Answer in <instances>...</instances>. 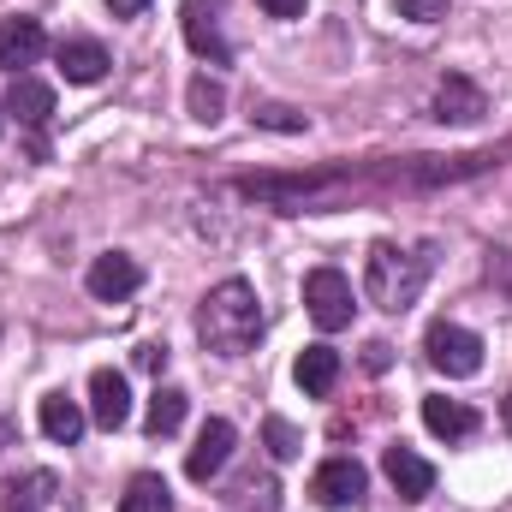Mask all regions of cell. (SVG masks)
<instances>
[{
  "label": "cell",
  "mask_w": 512,
  "mask_h": 512,
  "mask_svg": "<svg viewBox=\"0 0 512 512\" xmlns=\"http://www.w3.org/2000/svg\"><path fill=\"white\" fill-rule=\"evenodd\" d=\"M197 334L215 358H245L262 340V304H256L251 280H221L203 304H197Z\"/></svg>",
  "instance_id": "1"
},
{
  "label": "cell",
  "mask_w": 512,
  "mask_h": 512,
  "mask_svg": "<svg viewBox=\"0 0 512 512\" xmlns=\"http://www.w3.org/2000/svg\"><path fill=\"white\" fill-rule=\"evenodd\" d=\"M423 280H429V256L399 251L393 239H376V245H370V256H364V298H370L376 310L405 316V310L417 304Z\"/></svg>",
  "instance_id": "2"
},
{
  "label": "cell",
  "mask_w": 512,
  "mask_h": 512,
  "mask_svg": "<svg viewBox=\"0 0 512 512\" xmlns=\"http://www.w3.org/2000/svg\"><path fill=\"white\" fill-rule=\"evenodd\" d=\"M304 310H310V322L322 328V334H340V328H352V280L340 274V268H310L304 274Z\"/></svg>",
  "instance_id": "3"
},
{
  "label": "cell",
  "mask_w": 512,
  "mask_h": 512,
  "mask_svg": "<svg viewBox=\"0 0 512 512\" xmlns=\"http://www.w3.org/2000/svg\"><path fill=\"white\" fill-rule=\"evenodd\" d=\"M423 352H429V364H435L447 382H471V376L483 370V340H477L471 328H459V322H435V328L423 334Z\"/></svg>",
  "instance_id": "4"
},
{
  "label": "cell",
  "mask_w": 512,
  "mask_h": 512,
  "mask_svg": "<svg viewBox=\"0 0 512 512\" xmlns=\"http://www.w3.org/2000/svg\"><path fill=\"white\" fill-rule=\"evenodd\" d=\"M233 441H239V429H233L227 417H209V423L197 429V447L185 453V477H191V483L221 477V471H227V459H233Z\"/></svg>",
  "instance_id": "5"
},
{
  "label": "cell",
  "mask_w": 512,
  "mask_h": 512,
  "mask_svg": "<svg viewBox=\"0 0 512 512\" xmlns=\"http://www.w3.org/2000/svg\"><path fill=\"white\" fill-rule=\"evenodd\" d=\"M84 286H90V298H102V304H120V298H131V292L143 286V268H137V256L108 251V256H96V262H90Z\"/></svg>",
  "instance_id": "6"
},
{
  "label": "cell",
  "mask_w": 512,
  "mask_h": 512,
  "mask_svg": "<svg viewBox=\"0 0 512 512\" xmlns=\"http://www.w3.org/2000/svg\"><path fill=\"white\" fill-rule=\"evenodd\" d=\"M364 483H370L364 465L340 453V459H328V465L310 477V495H316V507H352V501H364Z\"/></svg>",
  "instance_id": "7"
},
{
  "label": "cell",
  "mask_w": 512,
  "mask_h": 512,
  "mask_svg": "<svg viewBox=\"0 0 512 512\" xmlns=\"http://www.w3.org/2000/svg\"><path fill=\"white\" fill-rule=\"evenodd\" d=\"M42 48H48V30H42L36 18H6V24H0V66H6L12 78H24V66L42 60Z\"/></svg>",
  "instance_id": "8"
},
{
  "label": "cell",
  "mask_w": 512,
  "mask_h": 512,
  "mask_svg": "<svg viewBox=\"0 0 512 512\" xmlns=\"http://www.w3.org/2000/svg\"><path fill=\"white\" fill-rule=\"evenodd\" d=\"M483 114H489V96H483L471 78L447 72V78H441V90H435V120H453V126H477Z\"/></svg>",
  "instance_id": "9"
},
{
  "label": "cell",
  "mask_w": 512,
  "mask_h": 512,
  "mask_svg": "<svg viewBox=\"0 0 512 512\" xmlns=\"http://www.w3.org/2000/svg\"><path fill=\"white\" fill-rule=\"evenodd\" d=\"M90 417L102 423V429H126L131 423V387L120 370H96L90 376Z\"/></svg>",
  "instance_id": "10"
},
{
  "label": "cell",
  "mask_w": 512,
  "mask_h": 512,
  "mask_svg": "<svg viewBox=\"0 0 512 512\" xmlns=\"http://www.w3.org/2000/svg\"><path fill=\"white\" fill-rule=\"evenodd\" d=\"M108 48L96 42V36H66L60 42V72H66V84H102L108 78Z\"/></svg>",
  "instance_id": "11"
},
{
  "label": "cell",
  "mask_w": 512,
  "mask_h": 512,
  "mask_svg": "<svg viewBox=\"0 0 512 512\" xmlns=\"http://www.w3.org/2000/svg\"><path fill=\"white\" fill-rule=\"evenodd\" d=\"M382 471H387V483H393L405 501H423V495L435 489V465H429V459H417L411 447H387Z\"/></svg>",
  "instance_id": "12"
},
{
  "label": "cell",
  "mask_w": 512,
  "mask_h": 512,
  "mask_svg": "<svg viewBox=\"0 0 512 512\" xmlns=\"http://www.w3.org/2000/svg\"><path fill=\"white\" fill-rule=\"evenodd\" d=\"M36 423H42V435L54 441V447H78V435H84V405L78 399H66V393H48L42 405H36Z\"/></svg>",
  "instance_id": "13"
},
{
  "label": "cell",
  "mask_w": 512,
  "mask_h": 512,
  "mask_svg": "<svg viewBox=\"0 0 512 512\" xmlns=\"http://www.w3.org/2000/svg\"><path fill=\"white\" fill-rule=\"evenodd\" d=\"M6 114H12L18 126H48V114H54V90H48L42 78H12V90H6Z\"/></svg>",
  "instance_id": "14"
},
{
  "label": "cell",
  "mask_w": 512,
  "mask_h": 512,
  "mask_svg": "<svg viewBox=\"0 0 512 512\" xmlns=\"http://www.w3.org/2000/svg\"><path fill=\"white\" fill-rule=\"evenodd\" d=\"M423 429L441 435V441H465V435H477V411L435 393V399H423Z\"/></svg>",
  "instance_id": "15"
},
{
  "label": "cell",
  "mask_w": 512,
  "mask_h": 512,
  "mask_svg": "<svg viewBox=\"0 0 512 512\" xmlns=\"http://www.w3.org/2000/svg\"><path fill=\"white\" fill-rule=\"evenodd\" d=\"M292 376H298V387H304L310 399H328L334 382H340V352H334V346H304Z\"/></svg>",
  "instance_id": "16"
},
{
  "label": "cell",
  "mask_w": 512,
  "mask_h": 512,
  "mask_svg": "<svg viewBox=\"0 0 512 512\" xmlns=\"http://www.w3.org/2000/svg\"><path fill=\"white\" fill-rule=\"evenodd\" d=\"M48 501H54V477L48 471H24V477L0 483V512H48Z\"/></svg>",
  "instance_id": "17"
},
{
  "label": "cell",
  "mask_w": 512,
  "mask_h": 512,
  "mask_svg": "<svg viewBox=\"0 0 512 512\" xmlns=\"http://www.w3.org/2000/svg\"><path fill=\"white\" fill-rule=\"evenodd\" d=\"M185 411H191V393H185V387H155V393H149V411H143V429L161 441V435H173V429L185 423Z\"/></svg>",
  "instance_id": "18"
},
{
  "label": "cell",
  "mask_w": 512,
  "mask_h": 512,
  "mask_svg": "<svg viewBox=\"0 0 512 512\" xmlns=\"http://www.w3.org/2000/svg\"><path fill=\"white\" fill-rule=\"evenodd\" d=\"M185 42H191L203 60H215V66H227V60H233V48H227V36L215 30V18H203V0H191V6H185Z\"/></svg>",
  "instance_id": "19"
},
{
  "label": "cell",
  "mask_w": 512,
  "mask_h": 512,
  "mask_svg": "<svg viewBox=\"0 0 512 512\" xmlns=\"http://www.w3.org/2000/svg\"><path fill=\"white\" fill-rule=\"evenodd\" d=\"M120 512H173V489L161 483V477H131L126 495H120Z\"/></svg>",
  "instance_id": "20"
},
{
  "label": "cell",
  "mask_w": 512,
  "mask_h": 512,
  "mask_svg": "<svg viewBox=\"0 0 512 512\" xmlns=\"http://www.w3.org/2000/svg\"><path fill=\"white\" fill-rule=\"evenodd\" d=\"M185 102H191V120H197V126H215V120L227 114V90H221L215 78H191Z\"/></svg>",
  "instance_id": "21"
},
{
  "label": "cell",
  "mask_w": 512,
  "mask_h": 512,
  "mask_svg": "<svg viewBox=\"0 0 512 512\" xmlns=\"http://www.w3.org/2000/svg\"><path fill=\"white\" fill-rule=\"evenodd\" d=\"M262 441H268V453H274L280 465L304 453V435H298V429H292L286 417H262Z\"/></svg>",
  "instance_id": "22"
},
{
  "label": "cell",
  "mask_w": 512,
  "mask_h": 512,
  "mask_svg": "<svg viewBox=\"0 0 512 512\" xmlns=\"http://www.w3.org/2000/svg\"><path fill=\"white\" fill-rule=\"evenodd\" d=\"M233 501H239V507H256V512H274L280 507V483H274V477H245V483L233 489Z\"/></svg>",
  "instance_id": "23"
},
{
  "label": "cell",
  "mask_w": 512,
  "mask_h": 512,
  "mask_svg": "<svg viewBox=\"0 0 512 512\" xmlns=\"http://www.w3.org/2000/svg\"><path fill=\"white\" fill-rule=\"evenodd\" d=\"M251 120H256V126H268V131H304V126H310V120H304V114H292V108H256Z\"/></svg>",
  "instance_id": "24"
},
{
  "label": "cell",
  "mask_w": 512,
  "mask_h": 512,
  "mask_svg": "<svg viewBox=\"0 0 512 512\" xmlns=\"http://www.w3.org/2000/svg\"><path fill=\"white\" fill-rule=\"evenodd\" d=\"M399 12L417 24H435V18H447V0H399Z\"/></svg>",
  "instance_id": "25"
},
{
  "label": "cell",
  "mask_w": 512,
  "mask_h": 512,
  "mask_svg": "<svg viewBox=\"0 0 512 512\" xmlns=\"http://www.w3.org/2000/svg\"><path fill=\"white\" fill-rule=\"evenodd\" d=\"M137 370L161 376V370H167V346H155V340H149V346H137Z\"/></svg>",
  "instance_id": "26"
},
{
  "label": "cell",
  "mask_w": 512,
  "mask_h": 512,
  "mask_svg": "<svg viewBox=\"0 0 512 512\" xmlns=\"http://www.w3.org/2000/svg\"><path fill=\"white\" fill-rule=\"evenodd\" d=\"M256 6H262L268 18H304V6H310V0H256Z\"/></svg>",
  "instance_id": "27"
},
{
  "label": "cell",
  "mask_w": 512,
  "mask_h": 512,
  "mask_svg": "<svg viewBox=\"0 0 512 512\" xmlns=\"http://www.w3.org/2000/svg\"><path fill=\"white\" fill-rule=\"evenodd\" d=\"M387 352H393L387 340H370V352H364V364H370V370H387Z\"/></svg>",
  "instance_id": "28"
},
{
  "label": "cell",
  "mask_w": 512,
  "mask_h": 512,
  "mask_svg": "<svg viewBox=\"0 0 512 512\" xmlns=\"http://www.w3.org/2000/svg\"><path fill=\"white\" fill-rule=\"evenodd\" d=\"M143 6H149V0H108V12H114V18H137Z\"/></svg>",
  "instance_id": "29"
},
{
  "label": "cell",
  "mask_w": 512,
  "mask_h": 512,
  "mask_svg": "<svg viewBox=\"0 0 512 512\" xmlns=\"http://www.w3.org/2000/svg\"><path fill=\"white\" fill-rule=\"evenodd\" d=\"M501 423H507V435H512V399H507V405H501Z\"/></svg>",
  "instance_id": "30"
},
{
  "label": "cell",
  "mask_w": 512,
  "mask_h": 512,
  "mask_svg": "<svg viewBox=\"0 0 512 512\" xmlns=\"http://www.w3.org/2000/svg\"><path fill=\"white\" fill-rule=\"evenodd\" d=\"M0 131H6V102H0Z\"/></svg>",
  "instance_id": "31"
}]
</instances>
